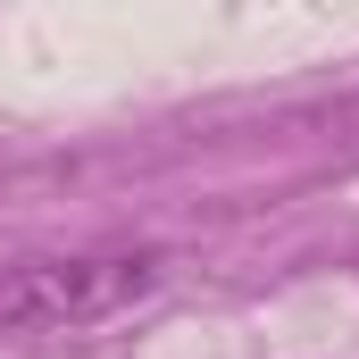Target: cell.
<instances>
[{
  "label": "cell",
  "instance_id": "obj_1",
  "mask_svg": "<svg viewBox=\"0 0 359 359\" xmlns=\"http://www.w3.org/2000/svg\"><path fill=\"white\" fill-rule=\"evenodd\" d=\"M159 251H34L0 259V334H67L159 292Z\"/></svg>",
  "mask_w": 359,
  "mask_h": 359
}]
</instances>
